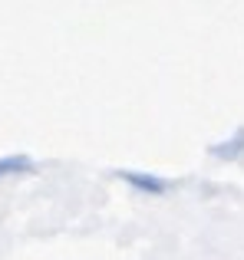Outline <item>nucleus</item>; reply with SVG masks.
I'll use <instances>...</instances> for the list:
<instances>
[{
  "label": "nucleus",
  "mask_w": 244,
  "mask_h": 260,
  "mask_svg": "<svg viewBox=\"0 0 244 260\" xmlns=\"http://www.w3.org/2000/svg\"><path fill=\"white\" fill-rule=\"evenodd\" d=\"M122 178H126L132 188L145 191V194H165V188H168L162 178H155V175H142V172H122Z\"/></svg>",
  "instance_id": "nucleus-1"
},
{
  "label": "nucleus",
  "mask_w": 244,
  "mask_h": 260,
  "mask_svg": "<svg viewBox=\"0 0 244 260\" xmlns=\"http://www.w3.org/2000/svg\"><path fill=\"white\" fill-rule=\"evenodd\" d=\"M30 168H33V158H26V155H7V158H0V178L30 172Z\"/></svg>",
  "instance_id": "nucleus-2"
}]
</instances>
